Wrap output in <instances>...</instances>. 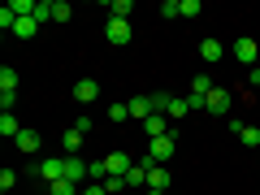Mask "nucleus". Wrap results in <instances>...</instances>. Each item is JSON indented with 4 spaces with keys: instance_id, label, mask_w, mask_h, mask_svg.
<instances>
[{
    "instance_id": "f257e3e1",
    "label": "nucleus",
    "mask_w": 260,
    "mask_h": 195,
    "mask_svg": "<svg viewBox=\"0 0 260 195\" xmlns=\"http://www.w3.org/2000/svg\"><path fill=\"white\" fill-rule=\"evenodd\" d=\"M30 178H44L48 186L61 182V178H65V156H44V160H35V165H30Z\"/></svg>"
},
{
    "instance_id": "f03ea898",
    "label": "nucleus",
    "mask_w": 260,
    "mask_h": 195,
    "mask_svg": "<svg viewBox=\"0 0 260 195\" xmlns=\"http://www.w3.org/2000/svg\"><path fill=\"white\" fill-rule=\"evenodd\" d=\"M174 152H178V139H174V135H160V139H148V160H152V165H165V160L174 156Z\"/></svg>"
},
{
    "instance_id": "7ed1b4c3",
    "label": "nucleus",
    "mask_w": 260,
    "mask_h": 195,
    "mask_svg": "<svg viewBox=\"0 0 260 195\" xmlns=\"http://www.w3.org/2000/svg\"><path fill=\"white\" fill-rule=\"evenodd\" d=\"M104 39H109L113 48H121V44H130V39H135V30H130V22L109 18V26H104Z\"/></svg>"
},
{
    "instance_id": "20e7f679",
    "label": "nucleus",
    "mask_w": 260,
    "mask_h": 195,
    "mask_svg": "<svg viewBox=\"0 0 260 195\" xmlns=\"http://www.w3.org/2000/svg\"><path fill=\"white\" fill-rule=\"evenodd\" d=\"M234 61H239V65H256L260 61V44H256V39H247V35L234 39Z\"/></svg>"
},
{
    "instance_id": "39448f33",
    "label": "nucleus",
    "mask_w": 260,
    "mask_h": 195,
    "mask_svg": "<svg viewBox=\"0 0 260 195\" xmlns=\"http://www.w3.org/2000/svg\"><path fill=\"white\" fill-rule=\"evenodd\" d=\"M139 165L148 169V191H169V169H165V165H152L148 156H143Z\"/></svg>"
},
{
    "instance_id": "423d86ee",
    "label": "nucleus",
    "mask_w": 260,
    "mask_h": 195,
    "mask_svg": "<svg viewBox=\"0 0 260 195\" xmlns=\"http://www.w3.org/2000/svg\"><path fill=\"white\" fill-rule=\"evenodd\" d=\"M230 104H234V95L225 91V87H213V91H208V100H204V109L221 117V113H230Z\"/></svg>"
},
{
    "instance_id": "0eeeda50",
    "label": "nucleus",
    "mask_w": 260,
    "mask_h": 195,
    "mask_svg": "<svg viewBox=\"0 0 260 195\" xmlns=\"http://www.w3.org/2000/svg\"><path fill=\"white\" fill-rule=\"evenodd\" d=\"M104 169H109V174H117V178H126L130 169H135V160H130L126 152H109V156H104Z\"/></svg>"
},
{
    "instance_id": "6e6552de",
    "label": "nucleus",
    "mask_w": 260,
    "mask_h": 195,
    "mask_svg": "<svg viewBox=\"0 0 260 195\" xmlns=\"http://www.w3.org/2000/svg\"><path fill=\"white\" fill-rule=\"evenodd\" d=\"M74 100H78V104H95V100H100V83L78 78V83H74Z\"/></svg>"
},
{
    "instance_id": "1a4fd4ad",
    "label": "nucleus",
    "mask_w": 260,
    "mask_h": 195,
    "mask_svg": "<svg viewBox=\"0 0 260 195\" xmlns=\"http://www.w3.org/2000/svg\"><path fill=\"white\" fill-rule=\"evenodd\" d=\"M143 130H148V139H160V135H174V130H169V117H165V113H152V117L143 121Z\"/></svg>"
},
{
    "instance_id": "9d476101",
    "label": "nucleus",
    "mask_w": 260,
    "mask_h": 195,
    "mask_svg": "<svg viewBox=\"0 0 260 195\" xmlns=\"http://www.w3.org/2000/svg\"><path fill=\"white\" fill-rule=\"evenodd\" d=\"M126 109H130V117H139V121H148L156 113L152 109V95H135V100H126Z\"/></svg>"
},
{
    "instance_id": "9b49d317",
    "label": "nucleus",
    "mask_w": 260,
    "mask_h": 195,
    "mask_svg": "<svg viewBox=\"0 0 260 195\" xmlns=\"http://www.w3.org/2000/svg\"><path fill=\"white\" fill-rule=\"evenodd\" d=\"M65 178H70V182H83L87 178V160L83 156H65Z\"/></svg>"
},
{
    "instance_id": "f8f14e48",
    "label": "nucleus",
    "mask_w": 260,
    "mask_h": 195,
    "mask_svg": "<svg viewBox=\"0 0 260 195\" xmlns=\"http://www.w3.org/2000/svg\"><path fill=\"white\" fill-rule=\"evenodd\" d=\"M22 130H26V126H22V121L13 117V113H0V135H5V139H18Z\"/></svg>"
},
{
    "instance_id": "ddd939ff",
    "label": "nucleus",
    "mask_w": 260,
    "mask_h": 195,
    "mask_svg": "<svg viewBox=\"0 0 260 195\" xmlns=\"http://www.w3.org/2000/svg\"><path fill=\"white\" fill-rule=\"evenodd\" d=\"M61 148H65V156H78V148H83V130H65Z\"/></svg>"
},
{
    "instance_id": "4468645a",
    "label": "nucleus",
    "mask_w": 260,
    "mask_h": 195,
    "mask_svg": "<svg viewBox=\"0 0 260 195\" xmlns=\"http://www.w3.org/2000/svg\"><path fill=\"white\" fill-rule=\"evenodd\" d=\"M35 30H39V18H18L13 22V35L18 39H35Z\"/></svg>"
},
{
    "instance_id": "2eb2a0df",
    "label": "nucleus",
    "mask_w": 260,
    "mask_h": 195,
    "mask_svg": "<svg viewBox=\"0 0 260 195\" xmlns=\"http://www.w3.org/2000/svg\"><path fill=\"white\" fill-rule=\"evenodd\" d=\"M13 143H18V152H39V130H22Z\"/></svg>"
},
{
    "instance_id": "dca6fc26",
    "label": "nucleus",
    "mask_w": 260,
    "mask_h": 195,
    "mask_svg": "<svg viewBox=\"0 0 260 195\" xmlns=\"http://www.w3.org/2000/svg\"><path fill=\"white\" fill-rule=\"evenodd\" d=\"M234 135H239L247 148H260V130H256V126H239V121H234Z\"/></svg>"
},
{
    "instance_id": "f3484780",
    "label": "nucleus",
    "mask_w": 260,
    "mask_h": 195,
    "mask_svg": "<svg viewBox=\"0 0 260 195\" xmlns=\"http://www.w3.org/2000/svg\"><path fill=\"white\" fill-rule=\"evenodd\" d=\"M208 91H213V78H208V74H195V78H191V95L208 100Z\"/></svg>"
},
{
    "instance_id": "a211bd4d",
    "label": "nucleus",
    "mask_w": 260,
    "mask_h": 195,
    "mask_svg": "<svg viewBox=\"0 0 260 195\" xmlns=\"http://www.w3.org/2000/svg\"><path fill=\"white\" fill-rule=\"evenodd\" d=\"M221 52H225V48L217 44V39H204V44H200V56H204L208 65H213V61H221Z\"/></svg>"
},
{
    "instance_id": "6ab92c4d",
    "label": "nucleus",
    "mask_w": 260,
    "mask_h": 195,
    "mask_svg": "<svg viewBox=\"0 0 260 195\" xmlns=\"http://www.w3.org/2000/svg\"><path fill=\"white\" fill-rule=\"evenodd\" d=\"M130 13H135V5H130V0H113V5H109V18L130 22Z\"/></svg>"
},
{
    "instance_id": "aec40b11",
    "label": "nucleus",
    "mask_w": 260,
    "mask_h": 195,
    "mask_svg": "<svg viewBox=\"0 0 260 195\" xmlns=\"http://www.w3.org/2000/svg\"><path fill=\"white\" fill-rule=\"evenodd\" d=\"M48 195H83V191H78V182L61 178V182H52V186H48Z\"/></svg>"
},
{
    "instance_id": "412c9836",
    "label": "nucleus",
    "mask_w": 260,
    "mask_h": 195,
    "mask_svg": "<svg viewBox=\"0 0 260 195\" xmlns=\"http://www.w3.org/2000/svg\"><path fill=\"white\" fill-rule=\"evenodd\" d=\"M0 91H18V70H9V65L0 70Z\"/></svg>"
},
{
    "instance_id": "4be33fe9",
    "label": "nucleus",
    "mask_w": 260,
    "mask_h": 195,
    "mask_svg": "<svg viewBox=\"0 0 260 195\" xmlns=\"http://www.w3.org/2000/svg\"><path fill=\"white\" fill-rule=\"evenodd\" d=\"M186 113H191V104H186V100H178V95H174V100H169V109H165V117H186Z\"/></svg>"
},
{
    "instance_id": "5701e85b",
    "label": "nucleus",
    "mask_w": 260,
    "mask_h": 195,
    "mask_svg": "<svg viewBox=\"0 0 260 195\" xmlns=\"http://www.w3.org/2000/svg\"><path fill=\"white\" fill-rule=\"evenodd\" d=\"M70 18H74V9L65 0H52V22H70Z\"/></svg>"
},
{
    "instance_id": "b1692460",
    "label": "nucleus",
    "mask_w": 260,
    "mask_h": 195,
    "mask_svg": "<svg viewBox=\"0 0 260 195\" xmlns=\"http://www.w3.org/2000/svg\"><path fill=\"white\" fill-rule=\"evenodd\" d=\"M126 186H148V169H143V165H135V169L126 174Z\"/></svg>"
},
{
    "instance_id": "393cba45",
    "label": "nucleus",
    "mask_w": 260,
    "mask_h": 195,
    "mask_svg": "<svg viewBox=\"0 0 260 195\" xmlns=\"http://www.w3.org/2000/svg\"><path fill=\"white\" fill-rule=\"evenodd\" d=\"M104 191H109V195H117V191H126V178H117V174H109V178H104Z\"/></svg>"
},
{
    "instance_id": "a878e982",
    "label": "nucleus",
    "mask_w": 260,
    "mask_h": 195,
    "mask_svg": "<svg viewBox=\"0 0 260 195\" xmlns=\"http://www.w3.org/2000/svg\"><path fill=\"white\" fill-rule=\"evenodd\" d=\"M87 178H95V182H104V178H109V169H104V160H91V165H87Z\"/></svg>"
},
{
    "instance_id": "bb28decb",
    "label": "nucleus",
    "mask_w": 260,
    "mask_h": 195,
    "mask_svg": "<svg viewBox=\"0 0 260 195\" xmlns=\"http://www.w3.org/2000/svg\"><path fill=\"white\" fill-rule=\"evenodd\" d=\"M200 13H204L200 0H182V18H200Z\"/></svg>"
},
{
    "instance_id": "cd10ccee",
    "label": "nucleus",
    "mask_w": 260,
    "mask_h": 195,
    "mask_svg": "<svg viewBox=\"0 0 260 195\" xmlns=\"http://www.w3.org/2000/svg\"><path fill=\"white\" fill-rule=\"evenodd\" d=\"M160 18H182V5H178V0H165V5H160Z\"/></svg>"
},
{
    "instance_id": "c85d7f7f",
    "label": "nucleus",
    "mask_w": 260,
    "mask_h": 195,
    "mask_svg": "<svg viewBox=\"0 0 260 195\" xmlns=\"http://www.w3.org/2000/svg\"><path fill=\"white\" fill-rule=\"evenodd\" d=\"M9 186H18V174L13 169H0V191H9Z\"/></svg>"
},
{
    "instance_id": "c756f323",
    "label": "nucleus",
    "mask_w": 260,
    "mask_h": 195,
    "mask_svg": "<svg viewBox=\"0 0 260 195\" xmlns=\"http://www.w3.org/2000/svg\"><path fill=\"white\" fill-rule=\"evenodd\" d=\"M13 100H18V91H0V109L13 113Z\"/></svg>"
},
{
    "instance_id": "7c9ffc66",
    "label": "nucleus",
    "mask_w": 260,
    "mask_h": 195,
    "mask_svg": "<svg viewBox=\"0 0 260 195\" xmlns=\"http://www.w3.org/2000/svg\"><path fill=\"white\" fill-rule=\"evenodd\" d=\"M109 117H113V121H126V117H130V109H126V104H113Z\"/></svg>"
},
{
    "instance_id": "2f4dec72",
    "label": "nucleus",
    "mask_w": 260,
    "mask_h": 195,
    "mask_svg": "<svg viewBox=\"0 0 260 195\" xmlns=\"http://www.w3.org/2000/svg\"><path fill=\"white\" fill-rule=\"evenodd\" d=\"M148 195H169V191H148Z\"/></svg>"
},
{
    "instance_id": "473e14b6",
    "label": "nucleus",
    "mask_w": 260,
    "mask_h": 195,
    "mask_svg": "<svg viewBox=\"0 0 260 195\" xmlns=\"http://www.w3.org/2000/svg\"><path fill=\"white\" fill-rule=\"evenodd\" d=\"M256 74H260V61H256Z\"/></svg>"
}]
</instances>
